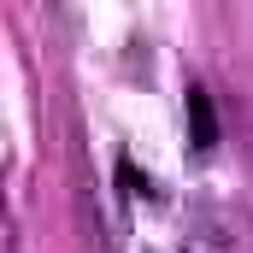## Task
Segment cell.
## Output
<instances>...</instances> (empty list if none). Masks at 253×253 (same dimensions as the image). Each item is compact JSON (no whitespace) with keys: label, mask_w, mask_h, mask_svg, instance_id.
<instances>
[{"label":"cell","mask_w":253,"mask_h":253,"mask_svg":"<svg viewBox=\"0 0 253 253\" xmlns=\"http://www.w3.org/2000/svg\"><path fill=\"white\" fill-rule=\"evenodd\" d=\"M189 118H194V141L212 147V106H206V88H189Z\"/></svg>","instance_id":"1"}]
</instances>
